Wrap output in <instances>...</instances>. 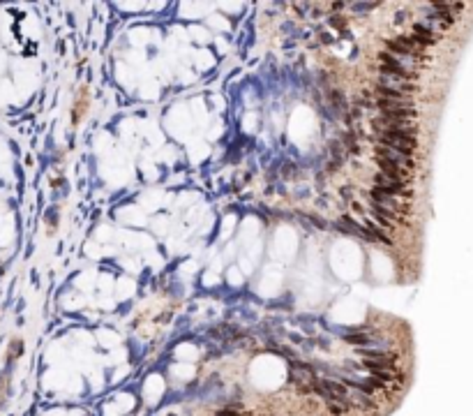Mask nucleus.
Listing matches in <instances>:
<instances>
[{"label": "nucleus", "mask_w": 473, "mask_h": 416, "mask_svg": "<svg viewBox=\"0 0 473 416\" xmlns=\"http://www.w3.org/2000/svg\"><path fill=\"white\" fill-rule=\"evenodd\" d=\"M378 144L386 146V148H393V151H397V153H404V155H408V157H413L416 151H418L416 136H397V134L381 132V134H378Z\"/></svg>", "instance_id": "f257e3e1"}, {"label": "nucleus", "mask_w": 473, "mask_h": 416, "mask_svg": "<svg viewBox=\"0 0 473 416\" xmlns=\"http://www.w3.org/2000/svg\"><path fill=\"white\" fill-rule=\"evenodd\" d=\"M374 125H376L381 132L397 134V136H416V134H418V127H416L413 123H408V121H390V118H386V116L376 118V121H374Z\"/></svg>", "instance_id": "f03ea898"}, {"label": "nucleus", "mask_w": 473, "mask_h": 416, "mask_svg": "<svg viewBox=\"0 0 473 416\" xmlns=\"http://www.w3.org/2000/svg\"><path fill=\"white\" fill-rule=\"evenodd\" d=\"M369 197H372V204L381 206V208H386V211L397 213V215L408 211V204H404L399 197H393V195H388V192L378 190V187H372V190H369Z\"/></svg>", "instance_id": "7ed1b4c3"}, {"label": "nucleus", "mask_w": 473, "mask_h": 416, "mask_svg": "<svg viewBox=\"0 0 473 416\" xmlns=\"http://www.w3.org/2000/svg\"><path fill=\"white\" fill-rule=\"evenodd\" d=\"M374 183H376L374 187H378V190L388 192V195H393V197H411V187H408V183L395 181V178H388L386 174H376Z\"/></svg>", "instance_id": "20e7f679"}, {"label": "nucleus", "mask_w": 473, "mask_h": 416, "mask_svg": "<svg viewBox=\"0 0 473 416\" xmlns=\"http://www.w3.org/2000/svg\"><path fill=\"white\" fill-rule=\"evenodd\" d=\"M376 157H381V160H388V162H393V164L402 167V169H408V171L416 169L413 157L404 155V153H397V151H393V148H386V146H376Z\"/></svg>", "instance_id": "39448f33"}, {"label": "nucleus", "mask_w": 473, "mask_h": 416, "mask_svg": "<svg viewBox=\"0 0 473 416\" xmlns=\"http://www.w3.org/2000/svg\"><path fill=\"white\" fill-rule=\"evenodd\" d=\"M376 86H381V88H393V91H399V93H404V95H413V93L418 91V86L411 84V81H404V79H399V76H386V74L378 76Z\"/></svg>", "instance_id": "423d86ee"}, {"label": "nucleus", "mask_w": 473, "mask_h": 416, "mask_svg": "<svg viewBox=\"0 0 473 416\" xmlns=\"http://www.w3.org/2000/svg\"><path fill=\"white\" fill-rule=\"evenodd\" d=\"M376 164H378V169H381V174H386L388 178L411 183V171L408 169H402V167L393 164V162H388V160H381V157H376Z\"/></svg>", "instance_id": "0eeeda50"}, {"label": "nucleus", "mask_w": 473, "mask_h": 416, "mask_svg": "<svg viewBox=\"0 0 473 416\" xmlns=\"http://www.w3.org/2000/svg\"><path fill=\"white\" fill-rule=\"evenodd\" d=\"M349 400L353 405V409H363V411H376V400H374L369 393L358 391V389H349Z\"/></svg>", "instance_id": "6e6552de"}, {"label": "nucleus", "mask_w": 473, "mask_h": 416, "mask_svg": "<svg viewBox=\"0 0 473 416\" xmlns=\"http://www.w3.org/2000/svg\"><path fill=\"white\" fill-rule=\"evenodd\" d=\"M413 40L418 42L420 46H434L438 42V37H436V33H432L425 23H416L413 25Z\"/></svg>", "instance_id": "1a4fd4ad"}, {"label": "nucleus", "mask_w": 473, "mask_h": 416, "mask_svg": "<svg viewBox=\"0 0 473 416\" xmlns=\"http://www.w3.org/2000/svg\"><path fill=\"white\" fill-rule=\"evenodd\" d=\"M326 409L333 416H346L353 411V405L351 400H326Z\"/></svg>", "instance_id": "9d476101"}, {"label": "nucleus", "mask_w": 473, "mask_h": 416, "mask_svg": "<svg viewBox=\"0 0 473 416\" xmlns=\"http://www.w3.org/2000/svg\"><path fill=\"white\" fill-rule=\"evenodd\" d=\"M365 229L369 231V234L374 236V241H381V243H386V245H393V238H390L388 234H386L383 229H378L374 222H369V220H365Z\"/></svg>", "instance_id": "9b49d317"}, {"label": "nucleus", "mask_w": 473, "mask_h": 416, "mask_svg": "<svg viewBox=\"0 0 473 416\" xmlns=\"http://www.w3.org/2000/svg\"><path fill=\"white\" fill-rule=\"evenodd\" d=\"M376 93L378 97H388V100H404V102H413V95H404L399 91H393V88H381L376 86Z\"/></svg>", "instance_id": "f8f14e48"}, {"label": "nucleus", "mask_w": 473, "mask_h": 416, "mask_svg": "<svg viewBox=\"0 0 473 416\" xmlns=\"http://www.w3.org/2000/svg\"><path fill=\"white\" fill-rule=\"evenodd\" d=\"M342 197H344V199H349V201H351V197H353L351 187H342Z\"/></svg>", "instance_id": "ddd939ff"}, {"label": "nucleus", "mask_w": 473, "mask_h": 416, "mask_svg": "<svg viewBox=\"0 0 473 416\" xmlns=\"http://www.w3.org/2000/svg\"><path fill=\"white\" fill-rule=\"evenodd\" d=\"M376 5H353V10L356 12H365V10H374Z\"/></svg>", "instance_id": "4468645a"}]
</instances>
